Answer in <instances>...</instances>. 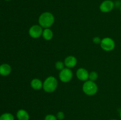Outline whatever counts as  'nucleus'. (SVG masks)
<instances>
[{"label": "nucleus", "instance_id": "f257e3e1", "mask_svg": "<svg viewBox=\"0 0 121 120\" xmlns=\"http://www.w3.org/2000/svg\"><path fill=\"white\" fill-rule=\"evenodd\" d=\"M54 22V16L49 12L42 13L39 18V25L43 28H50Z\"/></svg>", "mask_w": 121, "mask_h": 120}, {"label": "nucleus", "instance_id": "f03ea898", "mask_svg": "<svg viewBox=\"0 0 121 120\" xmlns=\"http://www.w3.org/2000/svg\"><path fill=\"white\" fill-rule=\"evenodd\" d=\"M58 85L57 79L54 76H50L47 77L43 82V88L46 92H53L56 89Z\"/></svg>", "mask_w": 121, "mask_h": 120}, {"label": "nucleus", "instance_id": "7ed1b4c3", "mask_svg": "<svg viewBox=\"0 0 121 120\" xmlns=\"http://www.w3.org/2000/svg\"><path fill=\"white\" fill-rule=\"evenodd\" d=\"M82 89L85 94L89 96L95 95L98 90V87L95 81L87 80L85 81L82 87Z\"/></svg>", "mask_w": 121, "mask_h": 120}, {"label": "nucleus", "instance_id": "20e7f679", "mask_svg": "<svg viewBox=\"0 0 121 120\" xmlns=\"http://www.w3.org/2000/svg\"><path fill=\"white\" fill-rule=\"evenodd\" d=\"M100 47L105 51H111L115 47V42L114 40L109 37H106L102 39L100 42Z\"/></svg>", "mask_w": 121, "mask_h": 120}, {"label": "nucleus", "instance_id": "39448f33", "mask_svg": "<svg viewBox=\"0 0 121 120\" xmlns=\"http://www.w3.org/2000/svg\"><path fill=\"white\" fill-rule=\"evenodd\" d=\"M73 72L70 68H65L60 71L59 73V79L63 82H68L71 81L73 78Z\"/></svg>", "mask_w": 121, "mask_h": 120}, {"label": "nucleus", "instance_id": "423d86ee", "mask_svg": "<svg viewBox=\"0 0 121 120\" xmlns=\"http://www.w3.org/2000/svg\"><path fill=\"white\" fill-rule=\"evenodd\" d=\"M43 29L40 25H34L29 29V35L33 38H39L42 35Z\"/></svg>", "mask_w": 121, "mask_h": 120}, {"label": "nucleus", "instance_id": "0eeeda50", "mask_svg": "<svg viewBox=\"0 0 121 120\" xmlns=\"http://www.w3.org/2000/svg\"><path fill=\"white\" fill-rule=\"evenodd\" d=\"M114 8V3L111 0H105L100 5V10L102 12H108Z\"/></svg>", "mask_w": 121, "mask_h": 120}, {"label": "nucleus", "instance_id": "6e6552de", "mask_svg": "<svg viewBox=\"0 0 121 120\" xmlns=\"http://www.w3.org/2000/svg\"><path fill=\"white\" fill-rule=\"evenodd\" d=\"M77 78L82 81H86L89 80V73L85 68H80L76 71Z\"/></svg>", "mask_w": 121, "mask_h": 120}, {"label": "nucleus", "instance_id": "1a4fd4ad", "mask_svg": "<svg viewBox=\"0 0 121 120\" xmlns=\"http://www.w3.org/2000/svg\"><path fill=\"white\" fill-rule=\"evenodd\" d=\"M78 62L76 58L73 55H69L65 58L64 63L65 66L68 68H72L75 67Z\"/></svg>", "mask_w": 121, "mask_h": 120}, {"label": "nucleus", "instance_id": "9d476101", "mask_svg": "<svg viewBox=\"0 0 121 120\" xmlns=\"http://www.w3.org/2000/svg\"><path fill=\"white\" fill-rule=\"evenodd\" d=\"M31 87L35 90H40L43 88V82L39 78H34L31 81Z\"/></svg>", "mask_w": 121, "mask_h": 120}, {"label": "nucleus", "instance_id": "9b49d317", "mask_svg": "<svg viewBox=\"0 0 121 120\" xmlns=\"http://www.w3.org/2000/svg\"><path fill=\"white\" fill-rule=\"evenodd\" d=\"M11 72V67L7 64H4L0 65V74L2 76L8 75Z\"/></svg>", "mask_w": 121, "mask_h": 120}, {"label": "nucleus", "instance_id": "f8f14e48", "mask_svg": "<svg viewBox=\"0 0 121 120\" xmlns=\"http://www.w3.org/2000/svg\"><path fill=\"white\" fill-rule=\"evenodd\" d=\"M17 117L18 120H29L30 115L24 109H20L17 113Z\"/></svg>", "mask_w": 121, "mask_h": 120}, {"label": "nucleus", "instance_id": "ddd939ff", "mask_svg": "<svg viewBox=\"0 0 121 120\" xmlns=\"http://www.w3.org/2000/svg\"><path fill=\"white\" fill-rule=\"evenodd\" d=\"M42 36L44 40L47 41L52 40L53 37V32L50 28H44Z\"/></svg>", "mask_w": 121, "mask_h": 120}, {"label": "nucleus", "instance_id": "4468645a", "mask_svg": "<svg viewBox=\"0 0 121 120\" xmlns=\"http://www.w3.org/2000/svg\"><path fill=\"white\" fill-rule=\"evenodd\" d=\"M0 120H14V117L11 113H4L0 116Z\"/></svg>", "mask_w": 121, "mask_h": 120}, {"label": "nucleus", "instance_id": "2eb2a0df", "mask_svg": "<svg viewBox=\"0 0 121 120\" xmlns=\"http://www.w3.org/2000/svg\"><path fill=\"white\" fill-rule=\"evenodd\" d=\"M98 78V74L96 71H92L89 73V80H91L92 81H96Z\"/></svg>", "mask_w": 121, "mask_h": 120}, {"label": "nucleus", "instance_id": "dca6fc26", "mask_svg": "<svg viewBox=\"0 0 121 120\" xmlns=\"http://www.w3.org/2000/svg\"><path fill=\"white\" fill-rule=\"evenodd\" d=\"M65 63L63 62L62 61H57V62H56V64H55L56 68L57 69H58V70L60 71L65 68Z\"/></svg>", "mask_w": 121, "mask_h": 120}, {"label": "nucleus", "instance_id": "f3484780", "mask_svg": "<svg viewBox=\"0 0 121 120\" xmlns=\"http://www.w3.org/2000/svg\"><path fill=\"white\" fill-rule=\"evenodd\" d=\"M57 118L56 116L54 115H53V114H48V115H46L45 116L44 120H57Z\"/></svg>", "mask_w": 121, "mask_h": 120}, {"label": "nucleus", "instance_id": "a211bd4d", "mask_svg": "<svg viewBox=\"0 0 121 120\" xmlns=\"http://www.w3.org/2000/svg\"><path fill=\"white\" fill-rule=\"evenodd\" d=\"M56 117L58 120H63V119L65 118V114H64L63 112H62V111L58 112L57 114Z\"/></svg>", "mask_w": 121, "mask_h": 120}, {"label": "nucleus", "instance_id": "6ab92c4d", "mask_svg": "<svg viewBox=\"0 0 121 120\" xmlns=\"http://www.w3.org/2000/svg\"><path fill=\"white\" fill-rule=\"evenodd\" d=\"M102 40H100V38L98 36H95V37L93 38V42H94L96 44H100Z\"/></svg>", "mask_w": 121, "mask_h": 120}, {"label": "nucleus", "instance_id": "aec40b11", "mask_svg": "<svg viewBox=\"0 0 121 120\" xmlns=\"http://www.w3.org/2000/svg\"><path fill=\"white\" fill-rule=\"evenodd\" d=\"M120 117H121V110L120 111Z\"/></svg>", "mask_w": 121, "mask_h": 120}, {"label": "nucleus", "instance_id": "412c9836", "mask_svg": "<svg viewBox=\"0 0 121 120\" xmlns=\"http://www.w3.org/2000/svg\"><path fill=\"white\" fill-rule=\"evenodd\" d=\"M115 120V119H112V120Z\"/></svg>", "mask_w": 121, "mask_h": 120}, {"label": "nucleus", "instance_id": "4be33fe9", "mask_svg": "<svg viewBox=\"0 0 121 120\" xmlns=\"http://www.w3.org/2000/svg\"><path fill=\"white\" fill-rule=\"evenodd\" d=\"M120 10H121V8H120Z\"/></svg>", "mask_w": 121, "mask_h": 120}, {"label": "nucleus", "instance_id": "5701e85b", "mask_svg": "<svg viewBox=\"0 0 121 120\" xmlns=\"http://www.w3.org/2000/svg\"><path fill=\"white\" fill-rule=\"evenodd\" d=\"M6 1H9V0H6Z\"/></svg>", "mask_w": 121, "mask_h": 120}]
</instances>
